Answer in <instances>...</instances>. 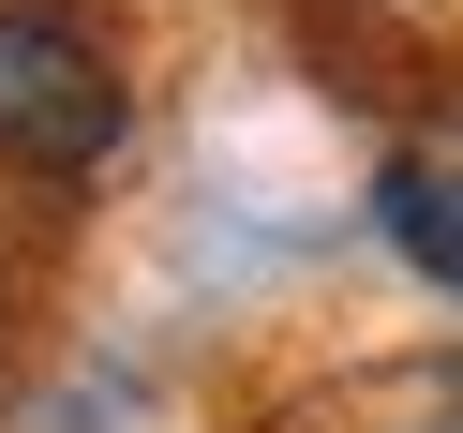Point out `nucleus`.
I'll return each mask as SVG.
<instances>
[{
  "label": "nucleus",
  "mask_w": 463,
  "mask_h": 433,
  "mask_svg": "<svg viewBox=\"0 0 463 433\" xmlns=\"http://www.w3.org/2000/svg\"><path fill=\"white\" fill-rule=\"evenodd\" d=\"M373 224H389L403 269L463 284V165H389V180H373Z\"/></svg>",
  "instance_id": "nucleus-2"
},
{
  "label": "nucleus",
  "mask_w": 463,
  "mask_h": 433,
  "mask_svg": "<svg viewBox=\"0 0 463 433\" xmlns=\"http://www.w3.org/2000/svg\"><path fill=\"white\" fill-rule=\"evenodd\" d=\"M45 433H105V419H45Z\"/></svg>",
  "instance_id": "nucleus-3"
},
{
  "label": "nucleus",
  "mask_w": 463,
  "mask_h": 433,
  "mask_svg": "<svg viewBox=\"0 0 463 433\" xmlns=\"http://www.w3.org/2000/svg\"><path fill=\"white\" fill-rule=\"evenodd\" d=\"M120 150V75L61 0H0V165L31 180H90Z\"/></svg>",
  "instance_id": "nucleus-1"
}]
</instances>
